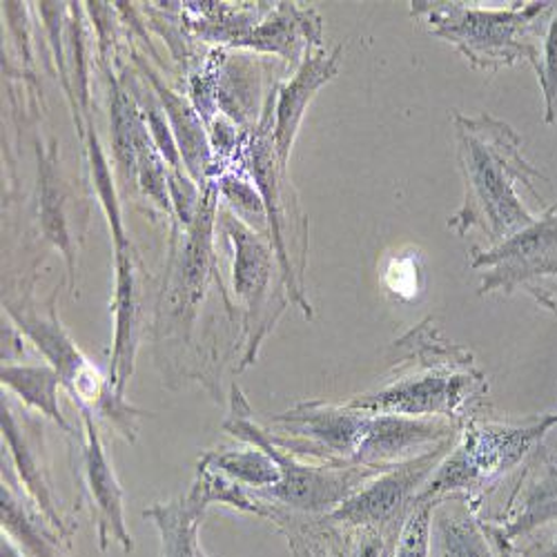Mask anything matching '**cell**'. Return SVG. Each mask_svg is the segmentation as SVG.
Segmentation results:
<instances>
[{
    "label": "cell",
    "mask_w": 557,
    "mask_h": 557,
    "mask_svg": "<svg viewBox=\"0 0 557 557\" xmlns=\"http://www.w3.org/2000/svg\"><path fill=\"white\" fill-rule=\"evenodd\" d=\"M203 459L210 461L212 467H216L225 475H230L232 480L246 484V488L252 486L255 491H265L282 480V473H278L272 455L259 446H250L246 450L206 453Z\"/></svg>",
    "instance_id": "ac0fdd59"
},
{
    "label": "cell",
    "mask_w": 557,
    "mask_h": 557,
    "mask_svg": "<svg viewBox=\"0 0 557 557\" xmlns=\"http://www.w3.org/2000/svg\"><path fill=\"white\" fill-rule=\"evenodd\" d=\"M114 350L110 382L123 395L132 373L138 348V295L136 268L127 248H116V297H114Z\"/></svg>",
    "instance_id": "8fae6325"
},
{
    "label": "cell",
    "mask_w": 557,
    "mask_h": 557,
    "mask_svg": "<svg viewBox=\"0 0 557 557\" xmlns=\"http://www.w3.org/2000/svg\"><path fill=\"white\" fill-rule=\"evenodd\" d=\"M555 3H516L506 10H482L463 3H412V14L426 21L429 32L467 57L475 70L497 72L529 61L542 76L540 45Z\"/></svg>",
    "instance_id": "7a4b0ae2"
},
{
    "label": "cell",
    "mask_w": 557,
    "mask_h": 557,
    "mask_svg": "<svg viewBox=\"0 0 557 557\" xmlns=\"http://www.w3.org/2000/svg\"><path fill=\"white\" fill-rule=\"evenodd\" d=\"M542 48L544 52H542L540 85L546 101V123H553L557 116V3H555Z\"/></svg>",
    "instance_id": "d4e9b609"
},
{
    "label": "cell",
    "mask_w": 557,
    "mask_h": 557,
    "mask_svg": "<svg viewBox=\"0 0 557 557\" xmlns=\"http://www.w3.org/2000/svg\"><path fill=\"white\" fill-rule=\"evenodd\" d=\"M553 518H557V467L546 463L544 473L524 493L520 513L513 518V522L506 524L504 531L497 533L502 537H516L550 522Z\"/></svg>",
    "instance_id": "d6986e66"
},
{
    "label": "cell",
    "mask_w": 557,
    "mask_h": 557,
    "mask_svg": "<svg viewBox=\"0 0 557 557\" xmlns=\"http://www.w3.org/2000/svg\"><path fill=\"white\" fill-rule=\"evenodd\" d=\"M471 265L484 272L482 293L510 295L524 288L542 306L557 312L550 299L553 284H557V203L518 235L488 250H473Z\"/></svg>",
    "instance_id": "5b68a950"
},
{
    "label": "cell",
    "mask_w": 557,
    "mask_h": 557,
    "mask_svg": "<svg viewBox=\"0 0 557 557\" xmlns=\"http://www.w3.org/2000/svg\"><path fill=\"white\" fill-rule=\"evenodd\" d=\"M550 557H557V546H555V550L550 553Z\"/></svg>",
    "instance_id": "f1b7e54d"
},
{
    "label": "cell",
    "mask_w": 557,
    "mask_h": 557,
    "mask_svg": "<svg viewBox=\"0 0 557 557\" xmlns=\"http://www.w3.org/2000/svg\"><path fill=\"white\" fill-rule=\"evenodd\" d=\"M206 508L195 493H188L176 502L154 504L144 510V516L161 531L163 557H201L197 531Z\"/></svg>",
    "instance_id": "5bb4252c"
},
{
    "label": "cell",
    "mask_w": 557,
    "mask_h": 557,
    "mask_svg": "<svg viewBox=\"0 0 557 557\" xmlns=\"http://www.w3.org/2000/svg\"><path fill=\"white\" fill-rule=\"evenodd\" d=\"M342 48H335L333 54H317L306 57L299 72L293 81H288L278 89L276 108H274V132H272V146L278 161V174H286L288 157L295 144L297 129L301 125L304 112L317 91L326 85L337 74Z\"/></svg>",
    "instance_id": "30bf717a"
},
{
    "label": "cell",
    "mask_w": 557,
    "mask_h": 557,
    "mask_svg": "<svg viewBox=\"0 0 557 557\" xmlns=\"http://www.w3.org/2000/svg\"><path fill=\"white\" fill-rule=\"evenodd\" d=\"M0 502H3V531H8L12 542H18L29 557H59L48 533L40 529L5 484L0 491Z\"/></svg>",
    "instance_id": "ffe728a7"
},
{
    "label": "cell",
    "mask_w": 557,
    "mask_h": 557,
    "mask_svg": "<svg viewBox=\"0 0 557 557\" xmlns=\"http://www.w3.org/2000/svg\"><path fill=\"white\" fill-rule=\"evenodd\" d=\"M321 40V21L312 10H297L293 3H278L274 14L255 27L242 45L282 54L295 61L304 42Z\"/></svg>",
    "instance_id": "4fadbf2b"
},
{
    "label": "cell",
    "mask_w": 557,
    "mask_h": 557,
    "mask_svg": "<svg viewBox=\"0 0 557 557\" xmlns=\"http://www.w3.org/2000/svg\"><path fill=\"white\" fill-rule=\"evenodd\" d=\"M157 85V91L163 99V106L168 110V116L172 121L174 134L178 138V152L188 163V170L193 172L195 178H203L206 168H208V146H206V138H203V127L201 121L197 119V114L183 103V99L174 97L172 91L163 89V85L150 76Z\"/></svg>",
    "instance_id": "e0dca14e"
},
{
    "label": "cell",
    "mask_w": 557,
    "mask_h": 557,
    "mask_svg": "<svg viewBox=\"0 0 557 557\" xmlns=\"http://www.w3.org/2000/svg\"><path fill=\"white\" fill-rule=\"evenodd\" d=\"M3 386L14 391L27 406L50 417L63 431L72 433V426L65 422V417L59 406V384L61 377L52 366H14L3 363L0 373Z\"/></svg>",
    "instance_id": "2e32d148"
},
{
    "label": "cell",
    "mask_w": 557,
    "mask_h": 557,
    "mask_svg": "<svg viewBox=\"0 0 557 557\" xmlns=\"http://www.w3.org/2000/svg\"><path fill=\"white\" fill-rule=\"evenodd\" d=\"M480 377L469 370L446 366H429L422 373H408L384 388L359 395L346 406L375 414H406V417H450L469 401Z\"/></svg>",
    "instance_id": "52a82bcc"
},
{
    "label": "cell",
    "mask_w": 557,
    "mask_h": 557,
    "mask_svg": "<svg viewBox=\"0 0 557 557\" xmlns=\"http://www.w3.org/2000/svg\"><path fill=\"white\" fill-rule=\"evenodd\" d=\"M83 424H85V453H83L85 484L91 502L97 506L99 544L101 548H106L108 542L114 540L123 546V550L129 553L134 548V542L125 524L123 488L112 471V463L106 455L103 442L99 437V429L95 420H91L89 410H83Z\"/></svg>",
    "instance_id": "9c48e42d"
},
{
    "label": "cell",
    "mask_w": 557,
    "mask_h": 557,
    "mask_svg": "<svg viewBox=\"0 0 557 557\" xmlns=\"http://www.w3.org/2000/svg\"><path fill=\"white\" fill-rule=\"evenodd\" d=\"M23 433L25 431H21L14 410L3 399V435L12 448L14 461L18 467V475H21L27 493L32 495V499L42 508V516H48V520L61 533H65V524H63L61 516L57 513V506L52 499V486H50L48 473L42 471V463L38 459V450H36L38 440H29Z\"/></svg>",
    "instance_id": "9a60e30c"
},
{
    "label": "cell",
    "mask_w": 557,
    "mask_h": 557,
    "mask_svg": "<svg viewBox=\"0 0 557 557\" xmlns=\"http://www.w3.org/2000/svg\"><path fill=\"white\" fill-rule=\"evenodd\" d=\"M168 181H170L168 185H170V193H172V206L176 208L181 223L185 227H190L195 216H197L199 203H201L195 183L188 176H183V172L178 168H170Z\"/></svg>",
    "instance_id": "484cf974"
},
{
    "label": "cell",
    "mask_w": 557,
    "mask_h": 557,
    "mask_svg": "<svg viewBox=\"0 0 557 557\" xmlns=\"http://www.w3.org/2000/svg\"><path fill=\"white\" fill-rule=\"evenodd\" d=\"M553 424H557V414H548L529 426H482L469 431L461 446L440 463L429 488L417 495V502L433 499L437 493L478 486L513 469Z\"/></svg>",
    "instance_id": "8992f818"
},
{
    "label": "cell",
    "mask_w": 557,
    "mask_h": 557,
    "mask_svg": "<svg viewBox=\"0 0 557 557\" xmlns=\"http://www.w3.org/2000/svg\"><path fill=\"white\" fill-rule=\"evenodd\" d=\"M493 533V540H495V544H497V548H499V557H510L508 555V550L504 548V540H502V535L497 533V531H491Z\"/></svg>",
    "instance_id": "83f0119b"
},
{
    "label": "cell",
    "mask_w": 557,
    "mask_h": 557,
    "mask_svg": "<svg viewBox=\"0 0 557 557\" xmlns=\"http://www.w3.org/2000/svg\"><path fill=\"white\" fill-rule=\"evenodd\" d=\"M89 152H91V165H95V185H97L99 197H101V201H103V206L110 214L116 248H127L129 244L125 242L123 230H121V214H119V206H116V197H114V188H112V174L108 170V161L101 152L99 138H97L95 132L89 134Z\"/></svg>",
    "instance_id": "cb8c5ba5"
},
{
    "label": "cell",
    "mask_w": 557,
    "mask_h": 557,
    "mask_svg": "<svg viewBox=\"0 0 557 557\" xmlns=\"http://www.w3.org/2000/svg\"><path fill=\"white\" fill-rule=\"evenodd\" d=\"M232 395H235V412H232L223 429L235 437L270 453L276 461L278 473H282V480L272 488L255 491L257 497L274 499L284 506L306 510V513H321V510H335L344 499H348L357 491V484L363 475L359 478V473L352 469L314 467V463L301 461L295 453L282 450L272 442L270 433L261 431L250 420V408L244 401L242 391L235 388Z\"/></svg>",
    "instance_id": "277c9868"
},
{
    "label": "cell",
    "mask_w": 557,
    "mask_h": 557,
    "mask_svg": "<svg viewBox=\"0 0 557 557\" xmlns=\"http://www.w3.org/2000/svg\"><path fill=\"white\" fill-rule=\"evenodd\" d=\"M357 557H380V544H377V542H368V544H363Z\"/></svg>",
    "instance_id": "4316f807"
},
{
    "label": "cell",
    "mask_w": 557,
    "mask_h": 557,
    "mask_svg": "<svg viewBox=\"0 0 557 557\" xmlns=\"http://www.w3.org/2000/svg\"><path fill=\"white\" fill-rule=\"evenodd\" d=\"M437 540L442 557H493L484 533L467 518H440Z\"/></svg>",
    "instance_id": "7402d4cb"
},
{
    "label": "cell",
    "mask_w": 557,
    "mask_h": 557,
    "mask_svg": "<svg viewBox=\"0 0 557 557\" xmlns=\"http://www.w3.org/2000/svg\"><path fill=\"white\" fill-rule=\"evenodd\" d=\"M453 123L467 195L448 227L461 237L482 227L497 246L535 221L520 199V188L542 201L533 181L546 176L522 157V138L508 123L486 114L478 119L453 114Z\"/></svg>",
    "instance_id": "6da1fadb"
},
{
    "label": "cell",
    "mask_w": 557,
    "mask_h": 557,
    "mask_svg": "<svg viewBox=\"0 0 557 557\" xmlns=\"http://www.w3.org/2000/svg\"><path fill=\"white\" fill-rule=\"evenodd\" d=\"M221 223L230 242L235 244V293L248 304L250 312L261 308L272 276V252L250 227L223 212Z\"/></svg>",
    "instance_id": "7c38bea8"
},
{
    "label": "cell",
    "mask_w": 557,
    "mask_h": 557,
    "mask_svg": "<svg viewBox=\"0 0 557 557\" xmlns=\"http://www.w3.org/2000/svg\"><path fill=\"white\" fill-rule=\"evenodd\" d=\"M57 174H54V152L50 159H40V219H42V230L70 259V270L72 265V250H70V237H67V227H65V214L61 208V195L57 188Z\"/></svg>",
    "instance_id": "44dd1931"
},
{
    "label": "cell",
    "mask_w": 557,
    "mask_h": 557,
    "mask_svg": "<svg viewBox=\"0 0 557 557\" xmlns=\"http://www.w3.org/2000/svg\"><path fill=\"white\" fill-rule=\"evenodd\" d=\"M337 557H348V555H346V553H344V555H337Z\"/></svg>",
    "instance_id": "f546056e"
},
{
    "label": "cell",
    "mask_w": 557,
    "mask_h": 557,
    "mask_svg": "<svg viewBox=\"0 0 557 557\" xmlns=\"http://www.w3.org/2000/svg\"><path fill=\"white\" fill-rule=\"evenodd\" d=\"M448 444L450 442L410 461L397 463L395 469H386V473L375 482L357 488L348 499L331 510V518L350 527H373L393 520L404 504L414 497L417 486L424 484L429 473L440 467V459Z\"/></svg>",
    "instance_id": "ba28073f"
},
{
    "label": "cell",
    "mask_w": 557,
    "mask_h": 557,
    "mask_svg": "<svg viewBox=\"0 0 557 557\" xmlns=\"http://www.w3.org/2000/svg\"><path fill=\"white\" fill-rule=\"evenodd\" d=\"M433 499L417 506L406 520L395 557H429L431 550V527H433Z\"/></svg>",
    "instance_id": "603a6c76"
},
{
    "label": "cell",
    "mask_w": 557,
    "mask_h": 557,
    "mask_svg": "<svg viewBox=\"0 0 557 557\" xmlns=\"http://www.w3.org/2000/svg\"><path fill=\"white\" fill-rule=\"evenodd\" d=\"M8 312L18 323V329L36 344V348L50 361L57 370L61 384L78 399L81 410L97 412L110 420L116 431H121L129 442L136 435V417L146 414L123 401V395L116 393L110 380L101 375V370L89 363L70 335L63 331L57 310L50 306L48 310L36 308H16L10 306Z\"/></svg>",
    "instance_id": "3957f363"
}]
</instances>
